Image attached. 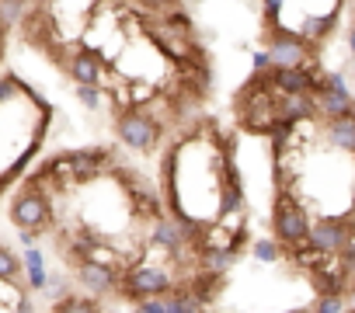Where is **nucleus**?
I'll use <instances>...</instances> for the list:
<instances>
[{
	"instance_id": "6ab92c4d",
	"label": "nucleus",
	"mask_w": 355,
	"mask_h": 313,
	"mask_svg": "<svg viewBox=\"0 0 355 313\" xmlns=\"http://www.w3.org/2000/svg\"><path fill=\"white\" fill-rule=\"evenodd\" d=\"M139 8H146V11H157V18H164L167 11H178V4L182 0H136Z\"/></svg>"
},
{
	"instance_id": "f3484780",
	"label": "nucleus",
	"mask_w": 355,
	"mask_h": 313,
	"mask_svg": "<svg viewBox=\"0 0 355 313\" xmlns=\"http://www.w3.org/2000/svg\"><path fill=\"white\" fill-rule=\"evenodd\" d=\"M331 25H334V18H306V25H303V32H300V35H303L306 42H317Z\"/></svg>"
},
{
	"instance_id": "a211bd4d",
	"label": "nucleus",
	"mask_w": 355,
	"mask_h": 313,
	"mask_svg": "<svg viewBox=\"0 0 355 313\" xmlns=\"http://www.w3.org/2000/svg\"><path fill=\"white\" fill-rule=\"evenodd\" d=\"M310 310H317V313H338V310H345V296L341 292H320V299Z\"/></svg>"
},
{
	"instance_id": "423d86ee",
	"label": "nucleus",
	"mask_w": 355,
	"mask_h": 313,
	"mask_svg": "<svg viewBox=\"0 0 355 313\" xmlns=\"http://www.w3.org/2000/svg\"><path fill=\"white\" fill-rule=\"evenodd\" d=\"M345 240H348L345 220H317L310 226V233H306V244L317 247L320 254H338L345 247Z\"/></svg>"
},
{
	"instance_id": "39448f33",
	"label": "nucleus",
	"mask_w": 355,
	"mask_h": 313,
	"mask_svg": "<svg viewBox=\"0 0 355 313\" xmlns=\"http://www.w3.org/2000/svg\"><path fill=\"white\" fill-rule=\"evenodd\" d=\"M73 271H77V282H80V289H84L87 296H105V292H112V289L119 285V271H115L112 265H101L98 258L77 261Z\"/></svg>"
},
{
	"instance_id": "f8f14e48",
	"label": "nucleus",
	"mask_w": 355,
	"mask_h": 313,
	"mask_svg": "<svg viewBox=\"0 0 355 313\" xmlns=\"http://www.w3.org/2000/svg\"><path fill=\"white\" fill-rule=\"evenodd\" d=\"M237 261V251L234 247H202V265H206V271H227L230 265Z\"/></svg>"
},
{
	"instance_id": "ddd939ff",
	"label": "nucleus",
	"mask_w": 355,
	"mask_h": 313,
	"mask_svg": "<svg viewBox=\"0 0 355 313\" xmlns=\"http://www.w3.org/2000/svg\"><path fill=\"white\" fill-rule=\"evenodd\" d=\"M313 289H317V292H341V296H345L341 271L331 268V265H317V271H313Z\"/></svg>"
},
{
	"instance_id": "b1692460",
	"label": "nucleus",
	"mask_w": 355,
	"mask_h": 313,
	"mask_svg": "<svg viewBox=\"0 0 355 313\" xmlns=\"http://www.w3.org/2000/svg\"><path fill=\"white\" fill-rule=\"evenodd\" d=\"M348 49L355 53V21H352V32H348Z\"/></svg>"
},
{
	"instance_id": "5701e85b",
	"label": "nucleus",
	"mask_w": 355,
	"mask_h": 313,
	"mask_svg": "<svg viewBox=\"0 0 355 313\" xmlns=\"http://www.w3.org/2000/svg\"><path fill=\"white\" fill-rule=\"evenodd\" d=\"M18 87V80L15 77H4V80H0V101H8V94Z\"/></svg>"
},
{
	"instance_id": "a878e982",
	"label": "nucleus",
	"mask_w": 355,
	"mask_h": 313,
	"mask_svg": "<svg viewBox=\"0 0 355 313\" xmlns=\"http://www.w3.org/2000/svg\"><path fill=\"white\" fill-rule=\"evenodd\" d=\"M0 49H4V28H0Z\"/></svg>"
},
{
	"instance_id": "4be33fe9",
	"label": "nucleus",
	"mask_w": 355,
	"mask_h": 313,
	"mask_svg": "<svg viewBox=\"0 0 355 313\" xmlns=\"http://www.w3.org/2000/svg\"><path fill=\"white\" fill-rule=\"evenodd\" d=\"M338 254L345 258V265H348V268H355V237H352V233H348V240H345V247H341Z\"/></svg>"
},
{
	"instance_id": "6e6552de",
	"label": "nucleus",
	"mask_w": 355,
	"mask_h": 313,
	"mask_svg": "<svg viewBox=\"0 0 355 313\" xmlns=\"http://www.w3.org/2000/svg\"><path fill=\"white\" fill-rule=\"evenodd\" d=\"M63 66L73 77V84H101L105 80V63L87 49H73L70 60H63Z\"/></svg>"
},
{
	"instance_id": "2eb2a0df",
	"label": "nucleus",
	"mask_w": 355,
	"mask_h": 313,
	"mask_svg": "<svg viewBox=\"0 0 355 313\" xmlns=\"http://www.w3.org/2000/svg\"><path fill=\"white\" fill-rule=\"evenodd\" d=\"M77 98H80L84 108L94 111V108H101V98L105 94H101V84H77Z\"/></svg>"
},
{
	"instance_id": "4468645a",
	"label": "nucleus",
	"mask_w": 355,
	"mask_h": 313,
	"mask_svg": "<svg viewBox=\"0 0 355 313\" xmlns=\"http://www.w3.org/2000/svg\"><path fill=\"white\" fill-rule=\"evenodd\" d=\"M25 268H28V285L32 289H42L49 278H46V265H42V254L28 244V254H25Z\"/></svg>"
},
{
	"instance_id": "0eeeda50",
	"label": "nucleus",
	"mask_w": 355,
	"mask_h": 313,
	"mask_svg": "<svg viewBox=\"0 0 355 313\" xmlns=\"http://www.w3.org/2000/svg\"><path fill=\"white\" fill-rule=\"evenodd\" d=\"M268 63H272V66H303V63H306V39H303V35L279 32V35L272 39Z\"/></svg>"
},
{
	"instance_id": "412c9836",
	"label": "nucleus",
	"mask_w": 355,
	"mask_h": 313,
	"mask_svg": "<svg viewBox=\"0 0 355 313\" xmlns=\"http://www.w3.org/2000/svg\"><path fill=\"white\" fill-rule=\"evenodd\" d=\"M56 310H98V303H91V299H77V296H70V299H60V303H53Z\"/></svg>"
},
{
	"instance_id": "9d476101",
	"label": "nucleus",
	"mask_w": 355,
	"mask_h": 313,
	"mask_svg": "<svg viewBox=\"0 0 355 313\" xmlns=\"http://www.w3.org/2000/svg\"><path fill=\"white\" fill-rule=\"evenodd\" d=\"M189 240H192V237H189L185 226H178L174 220H160V216H157V223H153V244H157V247H164L167 254H178Z\"/></svg>"
},
{
	"instance_id": "7ed1b4c3",
	"label": "nucleus",
	"mask_w": 355,
	"mask_h": 313,
	"mask_svg": "<svg viewBox=\"0 0 355 313\" xmlns=\"http://www.w3.org/2000/svg\"><path fill=\"white\" fill-rule=\"evenodd\" d=\"M272 230H275V237H279L282 244L300 247V244H306L310 220H306V213H303V206H300L296 199L279 195V199H275V213H272Z\"/></svg>"
},
{
	"instance_id": "1a4fd4ad",
	"label": "nucleus",
	"mask_w": 355,
	"mask_h": 313,
	"mask_svg": "<svg viewBox=\"0 0 355 313\" xmlns=\"http://www.w3.org/2000/svg\"><path fill=\"white\" fill-rule=\"evenodd\" d=\"M272 87L279 94H296V91H310L313 94L317 77H313V70H306V63L303 66H275L272 70Z\"/></svg>"
},
{
	"instance_id": "dca6fc26",
	"label": "nucleus",
	"mask_w": 355,
	"mask_h": 313,
	"mask_svg": "<svg viewBox=\"0 0 355 313\" xmlns=\"http://www.w3.org/2000/svg\"><path fill=\"white\" fill-rule=\"evenodd\" d=\"M18 271H21V261L8 251V247H0V282H11V278H18Z\"/></svg>"
},
{
	"instance_id": "aec40b11",
	"label": "nucleus",
	"mask_w": 355,
	"mask_h": 313,
	"mask_svg": "<svg viewBox=\"0 0 355 313\" xmlns=\"http://www.w3.org/2000/svg\"><path fill=\"white\" fill-rule=\"evenodd\" d=\"M254 254H258L261 261H279V244H275V240H258V244H254Z\"/></svg>"
},
{
	"instance_id": "393cba45",
	"label": "nucleus",
	"mask_w": 355,
	"mask_h": 313,
	"mask_svg": "<svg viewBox=\"0 0 355 313\" xmlns=\"http://www.w3.org/2000/svg\"><path fill=\"white\" fill-rule=\"evenodd\" d=\"M345 306H352V310H355V289L348 292V303H345Z\"/></svg>"
},
{
	"instance_id": "f03ea898",
	"label": "nucleus",
	"mask_w": 355,
	"mask_h": 313,
	"mask_svg": "<svg viewBox=\"0 0 355 313\" xmlns=\"http://www.w3.org/2000/svg\"><path fill=\"white\" fill-rule=\"evenodd\" d=\"M11 220L18 230H32V233L49 223V199L42 195L39 181H28L18 188V195L11 202Z\"/></svg>"
},
{
	"instance_id": "20e7f679",
	"label": "nucleus",
	"mask_w": 355,
	"mask_h": 313,
	"mask_svg": "<svg viewBox=\"0 0 355 313\" xmlns=\"http://www.w3.org/2000/svg\"><path fill=\"white\" fill-rule=\"evenodd\" d=\"M122 292L136 303V299H146V296H164L171 289V271L167 268H157V265H136L129 268L122 278H119Z\"/></svg>"
},
{
	"instance_id": "9b49d317",
	"label": "nucleus",
	"mask_w": 355,
	"mask_h": 313,
	"mask_svg": "<svg viewBox=\"0 0 355 313\" xmlns=\"http://www.w3.org/2000/svg\"><path fill=\"white\" fill-rule=\"evenodd\" d=\"M327 136H331V143H334L338 150L355 153V115H338V118H331Z\"/></svg>"
},
{
	"instance_id": "f257e3e1",
	"label": "nucleus",
	"mask_w": 355,
	"mask_h": 313,
	"mask_svg": "<svg viewBox=\"0 0 355 313\" xmlns=\"http://www.w3.org/2000/svg\"><path fill=\"white\" fill-rule=\"evenodd\" d=\"M115 132H119V139H122L129 150H136V153H150V150L157 146V139H160V125H157L146 111H139V108H125V111L115 118Z\"/></svg>"
}]
</instances>
